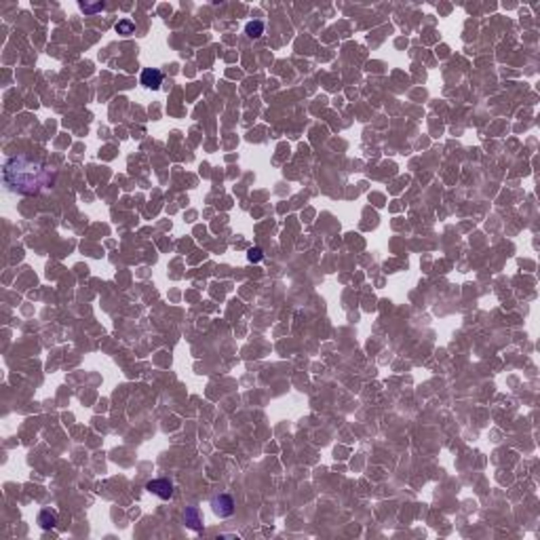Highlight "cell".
<instances>
[{
	"label": "cell",
	"mask_w": 540,
	"mask_h": 540,
	"mask_svg": "<svg viewBox=\"0 0 540 540\" xmlns=\"http://www.w3.org/2000/svg\"><path fill=\"white\" fill-rule=\"evenodd\" d=\"M81 9H83L85 13H97V11L104 9V3H97V5H87V3H83Z\"/></svg>",
	"instance_id": "cell-10"
},
{
	"label": "cell",
	"mask_w": 540,
	"mask_h": 540,
	"mask_svg": "<svg viewBox=\"0 0 540 540\" xmlns=\"http://www.w3.org/2000/svg\"><path fill=\"white\" fill-rule=\"evenodd\" d=\"M139 81H141V85H144V87L154 89V91H157V89H161V85H163V74L157 68H146L144 72H141V79Z\"/></svg>",
	"instance_id": "cell-4"
},
{
	"label": "cell",
	"mask_w": 540,
	"mask_h": 540,
	"mask_svg": "<svg viewBox=\"0 0 540 540\" xmlns=\"http://www.w3.org/2000/svg\"><path fill=\"white\" fill-rule=\"evenodd\" d=\"M38 523H41V528H43V530H53V528H55V523H57L55 511H51V509L41 511V515H38Z\"/></svg>",
	"instance_id": "cell-6"
},
{
	"label": "cell",
	"mask_w": 540,
	"mask_h": 540,
	"mask_svg": "<svg viewBox=\"0 0 540 540\" xmlns=\"http://www.w3.org/2000/svg\"><path fill=\"white\" fill-rule=\"evenodd\" d=\"M247 258H249V262H260V260L264 258V253H262L260 247H251V249L247 251Z\"/></svg>",
	"instance_id": "cell-9"
},
{
	"label": "cell",
	"mask_w": 540,
	"mask_h": 540,
	"mask_svg": "<svg viewBox=\"0 0 540 540\" xmlns=\"http://www.w3.org/2000/svg\"><path fill=\"white\" fill-rule=\"evenodd\" d=\"M245 32H247L249 38H260V36L264 34V23H262V21H249V23H247V28H245Z\"/></svg>",
	"instance_id": "cell-7"
},
{
	"label": "cell",
	"mask_w": 540,
	"mask_h": 540,
	"mask_svg": "<svg viewBox=\"0 0 540 540\" xmlns=\"http://www.w3.org/2000/svg\"><path fill=\"white\" fill-rule=\"evenodd\" d=\"M211 507H213V513L217 517H230L235 513V500L228 494H220L211 500Z\"/></svg>",
	"instance_id": "cell-3"
},
{
	"label": "cell",
	"mask_w": 540,
	"mask_h": 540,
	"mask_svg": "<svg viewBox=\"0 0 540 540\" xmlns=\"http://www.w3.org/2000/svg\"><path fill=\"white\" fill-rule=\"evenodd\" d=\"M49 182V171L25 157H13L5 163V184L19 195H36Z\"/></svg>",
	"instance_id": "cell-1"
},
{
	"label": "cell",
	"mask_w": 540,
	"mask_h": 540,
	"mask_svg": "<svg viewBox=\"0 0 540 540\" xmlns=\"http://www.w3.org/2000/svg\"><path fill=\"white\" fill-rule=\"evenodd\" d=\"M117 32L123 34V36H129V34L135 32V23H133L131 19H121V21L117 23Z\"/></svg>",
	"instance_id": "cell-8"
},
{
	"label": "cell",
	"mask_w": 540,
	"mask_h": 540,
	"mask_svg": "<svg viewBox=\"0 0 540 540\" xmlns=\"http://www.w3.org/2000/svg\"><path fill=\"white\" fill-rule=\"evenodd\" d=\"M146 490H148L150 494H154V496L163 498V500H169V498L173 496V483H171L169 479H165V477H161V479H152V481L146 483Z\"/></svg>",
	"instance_id": "cell-2"
},
{
	"label": "cell",
	"mask_w": 540,
	"mask_h": 540,
	"mask_svg": "<svg viewBox=\"0 0 540 540\" xmlns=\"http://www.w3.org/2000/svg\"><path fill=\"white\" fill-rule=\"evenodd\" d=\"M184 519H186V525H188V528L197 530V532H203V523H201V517H199V509H195V507L186 509Z\"/></svg>",
	"instance_id": "cell-5"
}]
</instances>
